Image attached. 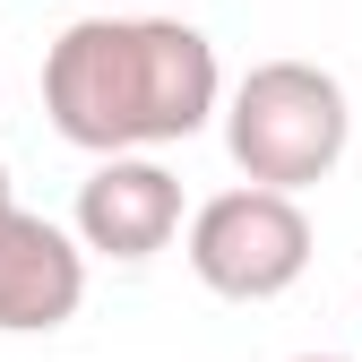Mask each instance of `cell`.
Instances as JSON below:
<instances>
[{
	"label": "cell",
	"instance_id": "cell-9",
	"mask_svg": "<svg viewBox=\"0 0 362 362\" xmlns=\"http://www.w3.org/2000/svg\"><path fill=\"white\" fill-rule=\"evenodd\" d=\"M354 320H362V302H354Z\"/></svg>",
	"mask_w": 362,
	"mask_h": 362
},
{
	"label": "cell",
	"instance_id": "cell-4",
	"mask_svg": "<svg viewBox=\"0 0 362 362\" xmlns=\"http://www.w3.org/2000/svg\"><path fill=\"white\" fill-rule=\"evenodd\" d=\"M86 302V242L0 199V337H52Z\"/></svg>",
	"mask_w": 362,
	"mask_h": 362
},
{
	"label": "cell",
	"instance_id": "cell-7",
	"mask_svg": "<svg viewBox=\"0 0 362 362\" xmlns=\"http://www.w3.org/2000/svg\"><path fill=\"white\" fill-rule=\"evenodd\" d=\"M293 362H354V354H293Z\"/></svg>",
	"mask_w": 362,
	"mask_h": 362
},
{
	"label": "cell",
	"instance_id": "cell-3",
	"mask_svg": "<svg viewBox=\"0 0 362 362\" xmlns=\"http://www.w3.org/2000/svg\"><path fill=\"white\" fill-rule=\"evenodd\" d=\"M190 276L224 302H276L302 285L310 250H320V233H310L302 216V190H267V181H242V190H216L199 216H190Z\"/></svg>",
	"mask_w": 362,
	"mask_h": 362
},
{
	"label": "cell",
	"instance_id": "cell-8",
	"mask_svg": "<svg viewBox=\"0 0 362 362\" xmlns=\"http://www.w3.org/2000/svg\"><path fill=\"white\" fill-rule=\"evenodd\" d=\"M0 199H18V190H9V164H0Z\"/></svg>",
	"mask_w": 362,
	"mask_h": 362
},
{
	"label": "cell",
	"instance_id": "cell-6",
	"mask_svg": "<svg viewBox=\"0 0 362 362\" xmlns=\"http://www.w3.org/2000/svg\"><path fill=\"white\" fill-rule=\"evenodd\" d=\"M86 9H147V0H86Z\"/></svg>",
	"mask_w": 362,
	"mask_h": 362
},
{
	"label": "cell",
	"instance_id": "cell-1",
	"mask_svg": "<svg viewBox=\"0 0 362 362\" xmlns=\"http://www.w3.org/2000/svg\"><path fill=\"white\" fill-rule=\"evenodd\" d=\"M43 112L86 156H156L224 112V69L190 18L86 9L43 52Z\"/></svg>",
	"mask_w": 362,
	"mask_h": 362
},
{
	"label": "cell",
	"instance_id": "cell-2",
	"mask_svg": "<svg viewBox=\"0 0 362 362\" xmlns=\"http://www.w3.org/2000/svg\"><path fill=\"white\" fill-rule=\"evenodd\" d=\"M354 104L320 61H259L233 95H224V156L242 181L267 190H310L345 164Z\"/></svg>",
	"mask_w": 362,
	"mask_h": 362
},
{
	"label": "cell",
	"instance_id": "cell-5",
	"mask_svg": "<svg viewBox=\"0 0 362 362\" xmlns=\"http://www.w3.org/2000/svg\"><path fill=\"white\" fill-rule=\"evenodd\" d=\"M181 233V181L156 156H95V173L78 181V242L95 259L139 267Z\"/></svg>",
	"mask_w": 362,
	"mask_h": 362
}]
</instances>
